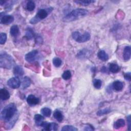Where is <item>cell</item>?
<instances>
[{
	"label": "cell",
	"instance_id": "6da1fadb",
	"mask_svg": "<svg viewBox=\"0 0 131 131\" xmlns=\"http://www.w3.org/2000/svg\"><path fill=\"white\" fill-rule=\"evenodd\" d=\"M17 107L15 104L10 103L7 105L2 110L1 113V119L5 122L8 123V127H12L16 121L18 117L17 116Z\"/></svg>",
	"mask_w": 131,
	"mask_h": 131
},
{
	"label": "cell",
	"instance_id": "7a4b0ae2",
	"mask_svg": "<svg viewBox=\"0 0 131 131\" xmlns=\"http://www.w3.org/2000/svg\"><path fill=\"white\" fill-rule=\"evenodd\" d=\"M88 13V11L86 9L77 8L71 11L67 14L62 18V20L64 22H71L86 16Z\"/></svg>",
	"mask_w": 131,
	"mask_h": 131
},
{
	"label": "cell",
	"instance_id": "3957f363",
	"mask_svg": "<svg viewBox=\"0 0 131 131\" xmlns=\"http://www.w3.org/2000/svg\"><path fill=\"white\" fill-rule=\"evenodd\" d=\"M15 61L13 57L5 52H1L0 54V66L1 68L10 69L14 67Z\"/></svg>",
	"mask_w": 131,
	"mask_h": 131
},
{
	"label": "cell",
	"instance_id": "277c9868",
	"mask_svg": "<svg viewBox=\"0 0 131 131\" xmlns=\"http://www.w3.org/2000/svg\"><path fill=\"white\" fill-rule=\"evenodd\" d=\"M72 38L76 41L79 43L84 42L88 41L90 40L91 38L90 34L86 32L81 35L79 32L78 31H74L72 34Z\"/></svg>",
	"mask_w": 131,
	"mask_h": 131
},
{
	"label": "cell",
	"instance_id": "5b68a950",
	"mask_svg": "<svg viewBox=\"0 0 131 131\" xmlns=\"http://www.w3.org/2000/svg\"><path fill=\"white\" fill-rule=\"evenodd\" d=\"M48 15V12L43 9H40L37 12L36 15L31 19L30 23L32 24H35L40 20L46 18Z\"/></svg>",
	"mask_w": 131,
	"mask_h": 131
},
{
	"label": "cell",
	"instance_id": "8992f818",
	"mask_svg": "<svg viewBox=\"0 0 131 131\" xmlns=\"http://www.w3.org/2000/svg\"><path fill=\"white\" fill-rule=\"evenodd\" d=\"M21 81L18 77L15 76L10 78L7 81V85L12 89H17L20 86Z\"/></svg>",
	"mask_w": 131,
	"mask_h": 131
},
{
	"label": "cell",
	"instance_id": "52a82bcc",
	"mask_svg": "<svg viewBox=\"0 0 131 131\" xmlns=\"http://www.w3.org/2000/svg\"><path fill=\"white\" fill-rule=\"evenodd\" d=\"M40 126L43 128V130L51 131V130H57L58 129V124L55 122H48L43 121Z\"/></svg>",
	"mask_w": 131,
	"mask_h": 131
},
{
	"label": "cell",
	"instance_id": "ba28073f",
	"mask_svg": "<svg viewBox=\"0 0 131 131\" xmlns=\"http://www.w3.org/2000/svg\"><path fill=\"white\" fill-rule=\"evenodd\" d=\"M38 53V51L36 50H34L29 52L25 55V58L26 60L30 63L35 61V60L37 59Z\"/></svg>",
	"mask_w": 131,
	"mask_h": 131
},
{
	"label": "cell",
	"instance_id": "9c48e42d",
	"mask_svg": "<svg viewBox=\"0 0 131 131\" xmlns=\"http://www.w3.org/2000/svg\"><path fill=\"white\" fill-rule=\"evenodd\" d=\"M14 21V17L11 15H4L1 16V23L4 25H9Z\"/></svg>",
	"mask_w": 131,
	"mask_h": 131
},
{
	"label": "cell",
	"instance_id": "30bf717a",
	"mask_svg": "<svg viewBox=\"0 0 131 131\" xmlns=\"http://www.w3.org/2000/svg\"><path fill=\"white\" fill-rule=\"evenodd\" d=\"M27 102L30 105H35L39 103V99L34 95L30 94L27 98Z\"/></svg>",
	"mask_w": 131,
	"mask_h": 131
},
{
	"label": "cell",
	"instance_id": "8fae6325",
	"mask_svg": "<svg viewBox=\"0 0 131 131\" xmlns=\"http://www.w3.org/2000/svg\"><path fill=\"white\" fill-rule=\"evenodd\" d=\"M112 88L113 90L119 92L122 90L124 88V83L119 80H116L112 84Z\"/></svg>",
	"mask_w": 131,
	"mask_h": 131
},
{
	"label": "cell",
	"instance_id": "7c38bea8",
	"mask_svg": "<svg viewBox=\"0 0 131 131\" xmlns=\"http://www.w3.org/2000/svg\"><path fill=\"white\" fill-rule=\"evenodd\" d=\"M131 48L129 46H125L123 49V57L125 61H128L130 58Z\"/></svg>",
	"mask_w": 131,
	"mask_h": 131
},
{
	"label": "cell",
	"instance_id": "4fadbf2b",
	"mask_svg": "<svg viewBox=\"0 0 131 131\" xmlns=\"http://www.w3.org/2000/svg\"><path fill=\"white\" fill-rule=\"evenodd\" d=\"M91 54L90 51L87 50L86 49H83L81 50L77 54V57L78 58L80 59H85L88 58Z\"/></svg>",
	"mask_w": 131,
	"mask_h": 131
},
{
	"label": "cell",
	"instance_id": "5bb4252c",
	"mask_svg": "<svg viewBox=\"0 0 131 131\" xmlns=\"http://www.w3.org/2000/svg\"><path fill=\"white\" fill-rule=\"evenodd\" d=\"M10 95L8 91L5 89L3 88L0 90V98L2 100H6L10 98Z\"/></svg>",
	"mask_w": 131,
	"mask_h": 131
},
{
	"label": "cell",
	"instance_id": "9a60e30c",
	"mask_svg": "<svg viewBox=\"0 0 131 131\" xmlns=\"http://www.w3.org/2000/svg\"><path fill=\"white\" fill-rule=\"evenodd\" d=\"M13 73L14 75L17 77L21 76L24 74V71L23 70V68L21 66L19 65H16L13 68Z\"/></svg>",
	"mask_w": 131,
	"mask_h": 131
},
{
	"label": "cell",
	"instance_id": "2e32d148",
	"mask_svg": "<svg viewBox=\"0 0 131 131\" xmlns=\"http://www.w3.org/2000/svg\"><path fill=\"white\" fill-rule=\"evenodd\" d=\"M31 81L29 78V77L27 76L24 77L21 81V84H20L21 88L22 89H27V88L30 86L31 84Z\"/></svg>",
	"mask_w": 131,
	"mask_h": 131
},
{
	"label": "cell",
	"instance_id": "e0dca14e",
	"mask_svg": "<svg viewBox=\"0 0 131 131\" xmlns=\"http://www.w3.org/2000/svg\"><path fill=\"white\" fill-rule=\"evenodd\" d=\"M10 33L12 36L14 37H17L20 33L19 29L17 25H13L12 26H11L10 28Z\"/></svg>",
	"mask_w": 131,
	"mask_h": 131
},
{
	"label": "cell",
	"instance_id": "ac0fdd59",
	"mask_svg": "<svg viewBox=\"0 0 131 131\" xmlns=\"http://www.w3.org/2000/svg\"><path fill=\"white\" fill-rule=\"evenodd\" d=\"M97 56L99 59L101 60L105 61L108 60V54L104 51V50H100L97 53Z\"/></svg>",
	"mask_w": 131,
	"mask_h": 131
},
{
	"label": "cell",
	"instance_id": "d6986e66",
	"mask_svg": "<svg viewBox=\"0 0 131 131\" xmlns=\"http://www.w3.org/2000/svg\"><path fill=\"white\" fill-rule=\"evenodd\" d=\"M108 70L112 73H117L120 71V68L116 63H111L109 64Z\"/></svg>",
	"mask_w": 131,
	"mask_h": 131
},
{
	"label": "cell",
	"instance_id": "ffe728a7",
	"mask_svg": "<svg viewBox=\"0 0 131 131\" xmlns=\"http://www.w3.org/2000/svg\"><path fill=\"white\" fill-rule=\"evenodd\" d=\"M54 118L58 122H61L63 119V115L61 112L58 110H56L53 113Z\"/></svg>",
	"mask_w": 131,
	"mask_h": 131
},
{
	"label": "cell",
	"instance_id": "44dd1931",
	"mask_svg": "<svg viewBox=\"0 0 131 131\" xmlns=\"http://www.w3.org/2000/svg\"><path fill=\"white\" fill-rule=\"evenodd\" d=\"M125 124V122L123 119H119L114 122V128L115 129H119L122 127H124Z\"/></svg>",
	"mask_w": 131,
	"mask_h": 131
},
{
	"label": "cell",
	"instance_id": "7402d4cb",
	"mask_svg": "<svg viewBox=\"0 0 131 131\" xmlns=\"http://www.w3.org/2000/svg\"><path fill=\"white\" fill-rule=\"evenodd\" d=\"M34 119L35 122L37 126H40V125L41 124V123L43 121L44 117L42 115L37 114L35 115Z\"/></svg>",
	"mask_w": 131,
	"mask_h": 131
},
{
	"label": "cell",
	"instance_id": "603a6c76",
	"mask_svg": "<svg viewBox=\"0 0 131 131\" xmlns=\"http://www.w3.org/2000/svg\"><path fill=\"white\" fill-rule=\"evenodd\" d=\"M74 2L80 5H82L83 6H86L92 3H95V1L93 0H78V1H75Z\"/></svg>",
	"mask_w": 131,
	"mask_h": 131
},
{
	"label": "cell",
	"instance_id": "cb8c5ba5",
	"mask_svg": "<svg viewBox=\"0 0 131 131\" xmlns=\"http://www.w3.org/2000/svg\"><path fill=\"white\" fill-rule=\"evenodd\" d=\"M41 114L45 117H50L52 113V111L50 108L48 107H43L40 110Z\"/></svg>",
	"mask_w": 131,
	"mask_h": 131
},
{
	"label": "cell",
	"instance_id": "d4e9b609",
	"mask_svg": "<svg viewBox=\"0 0 131 131\" xmlns=\"http://www.w3.org/2000/svg\"><path fill=\"white\" fill-rule=\"evenodd\" d=\"M25 37L27 39H29V40L31 39L34 37H35V34L33 30H32L31 28H28L26 30Z\"/></svg>",
	"mask_w": 131,
	"mask_h": 131
},
{
	"label": "cell",
	"instance_id": "484cf974",
	"mask_svg": "<svg viewBox=\"0 0 131 131\" xmlns=\"http://www.w3.org/2000/svg\"><path fill=\"white\" fill-rule=\"evenodd\" d=\"M35 8V4L33 1H29L26 5V9L29 11H32Z\"/></svg>",
	"mask_w": 131,
	"mask_h": 131
},
{
	"label": "cell",
	"instance_id": "4316f807",
	"mask_svg": "<svg viewBox=\"0 0 131 131\" xmlns=\"http://www.w3.org/2000/svg\"><path fill=\"white\" fill-rule=\"evenodd\" d=\"M77 130H78V129L77 128H76L75 127H74L72 125H64L62 127V128L61 129V130H62V131H66V130H68V131H76Z\"/></svg>",
	"mask_w": 131,
	"mask_h": 131
},
{
	"label": "cell",
	"instance_id": "83f0119b",
	"mask_svg": "<svg viewBox=\"0 0 131 131\" xmlns=\"http://www.w3.org/2000/svg\"><path fill=\"white\" fill-rule=\"evenodd\" d=\"M53 65L57 68L60 67L62 64V60L58 57H54L52 60Z\"/></svg>",
	"mask_w": 131,
	"mask_h": 131
},
{
	"label": "cell",
	"instance_id": "f1b7e54d",
	"mask_svg": "<svg viewBox=\"0 0 131 131\" xmlns=\"http://www.w3.org/2000/svg\"><path fill=\"white\" fill-rule=\"evenodd\" d=\"M93 85L97 89H100L102 86L101 80L98 79H95L93 81Z\"/></svg>",
	"mask_w": 131,
	"mask_h": 131
},
{
	"label": "cell",
	"instance_id": "f546056e",
	"mask_svg": "<svg viewBox=\"0 0 131 131\" xmlns=\"http://www.w3.org/2000/svg\"><path fill=\"white\" fill-rule=\"evenodd\" d=\"M111 112V110L110 108H104V109H102V110H99L97 112V115L98 116H102V115L107 114Z\"/></svg>",
	"mask_w": 131,
	"mask_h": 131
},
{
	"label": "cell",
	"instance_id": "4dcf8cb0",
	"mask_svg": "<svg viewBox=\"0 0 131 131\" xmlns=\"http://www.w3.org/2000/svg\"><path fill=\"white\" fill-rule=\"evenodd\" d=\"M71 76H72V74L71 72L69 70H67L63 73L62 75V78L64 80H67L70 79V78L71 77Z\"/></svg>",
	"mask_w": 131,
	"mask_h": 131
},
{
	"label": "cell",
	"instance_id": "1f68e13d",
	"mask_svg": "<svg viewBox=\"0 0 131 131\" xmlns=\"http://www.w3.org/2000/svg\"><path fill=\"white\" fill-rule=\"evenodd\" d=\"M7 40V34L4 32H2L0 34V44L4 45L5 43Z\"/></svg>",
	"mask_w": 131,
	"mask_h": 131
},
{
	"label": "cell",
	"instance_id": "d6a6232c",
	"mask_svg": "<svg viewBox=\"0 0 131 131\" xmlns=\"http://www.w3.org/2000/svg\"><path fill=\"white\" fill-rule=\"evenodd\" d=\"M35 41L37 44H41L42 42V37L40 36L37 35L35 37Z\"/></svg>",
	"mask_w": 131,
	"mask_h": 131
},
{
	"label": "cell",
	"instance_id": "836d02e7",
	"mask_svg": "<svg viewBox=\"0 0 131 131\" xmlns=\"http://www.w3.org/2000/svg\"><path fill=\"white\" fill-rule=\"evenodd\" d=\"M124 79L127 81H130L131 79V76H130V72H128L124 74Z\"/></svg>",
	"mask_w": 131,
	"mask_h": 131
},
{
	"label": "cell",
	"instance_id": "e575fe53",
	"mask_svg": "<svg viewBox=\"0 0 131 131\" xmlns=\"http://www.w3.org/2000/svg\"><path fill=\"white\" fill-rule=\"evenodd\" d=\"M130 116L128 115L127 117V122L128 123V130H130L131 129V123H130Z\"/></svg>",
	"mask_w": 131,
	"mask_h": 131
},
{
	"label": "cell",
	"instance_id": "d590c367",
	"mask_svg": "<svg viewBox=\"0 0 131 131\" xmlns=\"http://www.w3.org/2000/svg\"><path fill=\"white\" fill-rule=\"evenodd\" d=\"M94 128L91 125H88V126H86L84 128V130H94Z\"/></svg>",
	"mask_w": 131,
	"mask_h": 131
},
{
	"label": "cell",
	"instance_id": "8d00e7d4",
	"mask_svg": "<svg viewBox=\"0 0 131 131\" xmlns=\"http://www.w3.org/2000/svg\"><path fill=\"white\" fill-rule=\"evenodd\" d=\"M6 3H7V1H0V4L2 6L5 5Z\"/></svg>",
	"mask_w": 131,
	"mask_h": 131
}]
</instances>
